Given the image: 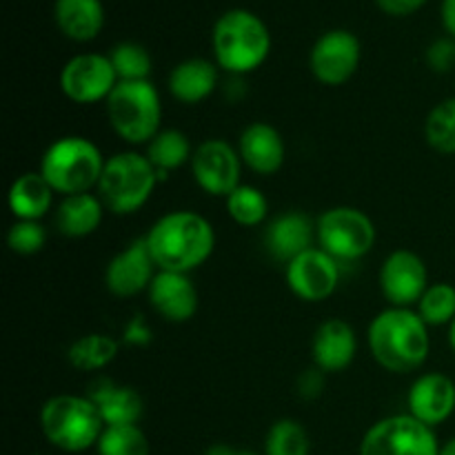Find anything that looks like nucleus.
Wrapping results in <instances>:
<instances>
[{
  "instance_id": "f257e3e1",
  "label": "nucleus",
  "mask_w": 455,
  "mask_h": 455,
  "mask_svg": "<svg viewBox=\"0 0 455 455\" xmlns=\"http://www.w3.org/2000/svg\"><path fill=\"white\" fill-rule=\"evenodd\" d=\"M145 243L158 271L191 274L213 253L216 231L204 216L182 209L158 218L147 231Z\"/></svg>"
},
{
  "instance_id": "f03ea898",
  "label": "nucleus",
  "mask_w": 455,
  "mask_h": 455,
  "mask_svg": "<svg viewBox=\"0 0 455 455\" xmlns=\"http://www.w3.org/2000/svg\"><path fill=\"white\" fill-rule=\"evenodd\" d=\"M367 340L376 363L391 373L416 371L429 358V327L407 307L380 311L369 324Z\"/></svg>"
},
{
  "instance_id": "7ed1b4c3",
  "label": "nucleus",
  "mask_w": 455,
  "mask_h": 455,
  "mask_svg": "<svg viewBox=\"0 0 455 455\" xmlns=\"http://www.w3.org/2000/svg\"><path fill=\"white\" fill-rule=\"evenodd\" d=\"M212 47L220 69L234 76L251 74L269 58V27L249 9H229L213 25Z\"/></svg>"
},
{
  "instance_id": "20e7f679",
  "label": "nucleus",
  "mask_w": 455,
  "mask_h": 455,
  "mask_svg": "<svg viewBox=\"0 0 455 455\" xmlns=\"http://www.w3.org/2000/svg\"><path fill=\"white\" fill-rule=\"evenodd\" d=\"M40 429L52 447L67 453H83L96 447L105 422L89 395L62 394L43 404Z\"/></svg>"
},
{
  "instance_id": "39448f33",
  "label": "nucleus",
  "mask_w": 455,
  "mask_h": 455,
  "mask_svg": "<svg viewBox=\"0 0 455 455\" xmlns=\"http://www.w3.org/2000/svg\"><path fill=\"white\" fill-rule=\"evenodd\" d=\"M107 160L89 138L65 136L47 147L40 173L56 194H89L102 176Z\"/></svg>"
},
{
  "instance_id": "423d86ee",
  "label": "nucleus",
  "mask_w": 455,
  "mask_h": 455,
  "mask_svg": "<svg viewBox=\"0 0 455 455\" xmlns=\"http://www.w3.org/2000/svg\"><path fill=\"white\" fill-rule=\"evenodd\" d=\"M158 178V172L147 156L138 151H120L107 158L96 187L98 198L102 200L107 212L129 216L151 198Z\"/></svg>"
},
{
  "instance_id": "0eeeda50",
  "label": "nucleus",
  "mask_w": 455,
  "mask_h": 455,
  "mask_svg": "<svg viewBox=\"0 0 455 455\" xmlns=\"http://www.w3.org/2000/svg\"><path fill=\"white\" fill-rule=\"evenodd\" d=\"M107 118L124 142L149 145L163 120L158 89L149 80H123L107 98Z\"/></svg>"
},
{
  "instance_id": "6e6552de",
  "label": "nucleus",
  "mask_w": 455,
  "mask_h": 455,
  "mask_svg": "<svg viewBox=\"0 0 455 455\" xmlns=\"http://www.w3.org/2000/svg\"><path fill=\"white\" fill-rule=\"evenodd\" d=\"M315 238L338 262L360 260L376 244V225L360 209L331 207L315 222Z\"/></svg>"
},
{
  "instance_id": "1a4fd4ad",
  "label": "nucleus",
  "mask_w": 455,
  "mask_h": 455,
  "mask_svg": "<svg viewBox=\"0 0 455 455\" xmlns=\"http://www.w3.org/2000/svg\"><path fill=\"white\" fill-rule=\"evenodd\" d=\"M360 455H440V443L431 427L409 413H398L369 427Z\"/></svg>"
},
{
  "instance_id": "9d476101",
  "label": "nucleus",
  "mask_w": 455,
  "mask_h": 455,
  "mask_svg": "<svg viewBox=\"0 0 455 455\" xmlns=\"http://www.w3.org/2000/svg\"><path fill=\"white\" fill-rule=\"evenodd\" d=\"M360 56H363V49H360L358 36L347 29H331L320 36L311 47V74L327 87H340L355 76Z\"/></svg>"
},
{
  "instance_id": "9b49d317",
  "label": "nucleus",
  "mask_w": 455,
  "mask_h": 455,
  "mask_svg": "<svg viewBox=\"0 0 455 455\" xmlns=\"http://www.w3.org/2000/svg\"><path fill=\"white\" fill-rule=\"evenodd\" d=\"M118 84L109 56L102 53H78L69 58L60 71V89L71 102L92 105L109 98Z\"/></svg>"
},
{
  "instance_id": "f8f14e48",
  "label": "nucleus",
  "mask_w": 455,
  "mask_h": 455,
  "mask_svg": "<svg viewBox=\"0 0 455 455\" xmlns=\"http://www.w3.org/2000/svg\"><path fill=\"white\" fill-rule=\"evenodd\" d=\"M240 167H243L240 154L222 138H209L200 142L191 158V172L200 189L220 198H227L240 187Z\"/></svg>"
},
{
  "instance_id": "ddd939ff",
  "label": "nucleus",
  "mask_w": 455,
  "mask_h": 455,
  "mask_svg": "<svg viewBox=\"0 0 455 455\" xmlns=\"http://www.w3.org/2000/svg\"><path fill=\"white\" fill-rule=\"evenodd\" d=\"M380 289L391 307L411 309V305H418L429 289L425 260L409 249L389 253L380 267Z\"/></svg>"
},
{
  "instance_id": "4468645a",
  "label": "nucleus",
  "mask_w": 455,
  "mask_h": 455,
  "mask_svg": "<svg viewBox=\"0 0 455 455\" xmlns=\"http://www.w3.org/2000/svg\"><path fill=\"white\" fill-rule=\"evenodd\" d=\"M340 262L320 247L307 249L291 262H287V284L305 302H323L333 296L340 280Z\"/></svg>"
},
{
  "instance_id": "2eb2a0df",
  "label": "nucleus",
  "mask_w": 455,
  "mask_h": 455,
  "mask_svg": "<svg viewBox=\"0 0 455 455\" xmlns=\"http://www.w3.org/2000/svg\"><path fill=\"white\" fill-rule=\"evenodd\" d=\"M156 269L158 267L151 258L145 238H138L111 258L105 271V284L111 296L133 298L149 289L151 280L158 274Z\"/></svg>"
},
{
  "instance_id": "dca6fc26",
  "label": "nucleus",
  "mask_w": 455,
  "mask_h": 455,
  "mask_svg": "<svg viewBox=\"0 0 455 455\" xmlns=\"http://www.w3.org/2000/svg\"><path fill=\"white\" fill-rule=\"evenodd\" d=\"M407 407L422 425H443L455 411V382L444 373H422L409 389Z\"/></svg>"
},
{
  "instance_id": "f3484780",
  "label": "nucleus",
  "mask_w": 455,
  "mask_h": 455,
  "mask_svg": "<svg viewBox=\"0 0 455 455\" xmlns=\"http://www.w3.org/2000/svg\"><path fill=\"white\" fill-rule=\"evenodd\" d=\"M147 293H149V302L156 314H160L169 323H187L198 311V291L189 274L158 271Z\"/></svg>"
},
{
  "instance_id": "a211bd4d",
  "label": "nucleus",
  "mask_w": 455,
  "mask_h": 455,
  "mask_svg": "<svg viewBox=\"0 0 455 455\" xmlns=\"http://www.w3.org/2000/svg\"><path fill=\"white\" fill-rule=\"evenodd\" d=\"M358 340L355 331L347 320L331 318L324 320L315 329L314 342H311V355H314L315 369L323 373H338L345 371L355 358Z\"/></svg>"
},
{
  "instance_id": "6ab92c4d",
  "label": "nucleus",
  "mask_w": 455,
  "mask_h": 455,
  "mask_svg": "<svg viewBox=\"0 0 455 455\" xmlns=\"http://www.w3.org/2000/svg\"><path fill=\"white\" fill-rule=\"evenodd\" d=\"M238 154L253 173L271 176L284 164V140L269 123H251L240 133Z\"/></svg>"
},
{
  "instance_id": "aec40b11",
  "label": "nucleus",
  "mask_w": 455,
  "mask_h": 455,
  "mask_svg": "<svg viewBox=\"0 0 455 455\" xmlns=\"http://www.w3.org/2000/svg\"><path fill=\"white\" fill-rule=\"evenodd\" d=\"M314 235L315 225L307 213L289 212L271 220V225L267 227L265 243L275 260L291 262L293 258L314 247Z\"/></svg>"
},
{
  "instance_id": "412c9836",
  "label": "nucleus",
  "mask_w": 455,
  "mask_h": 455,
  "mask_svg": "<svg viewBox=\"0 0 455 455\" xmlns=\"http://www.w3.org/2000/svg\"><path fill=\"white\" fill-rule=\"evenodd\" d=\"M87 395L100 411L105 427L138 425L145 413L140 394L132 387L116 385L114 380H98Z\"/></svg>"
},
{
  "instance_id": "4be33fe9",
  "label": "nucleus",
  "mask_w": 455,
  "mask_h": 455,
  "mask_svg": "<svg viewBox=\"0 0 455 455\" xmlns=\"http://www.w3.org/2000/svg\"><path fill=\"white\" fill-rule=\"evenodd\" d=\"M53 20L65 38L89 43L105 27V7L100 0H56Z\"/></svg>"
},
{
  "instance_id": "5701e85b",
  "label": "nucleus",
  "mask_w": 455,
  "mask_h": 455,
  "mask_svg": "<svg viewBox=\"0 0 455 455\" xmlns=\"http://www.w3.org/2000/svg\"><path fill=\"white\" fill-rule=\"evenodd\" d=\"M218 84V65L207 58H187L169 74V92L185 105L203 102Z\"/></svg>"
},
{
  "instance_id": "b1692460",
  "label": "nucleus",
  "mask_w": 455,
  "mask_h": 455,
  "mask_svg": "<svg viewBox=\"0 0 455 455\" xmlns=\"http://www.w3.org/2000/svg\"><path fill=\"white\" fill-rule=\"evenodd\" d=\"M53 194L44 176L40 172H27L18 176L9 187V209L18 220H38L47 216L53 204Z\"/></svg>"
},
{
  "instance_id": "393cba45",
  "label": "nucleus",
  "mask_w": 455,
  "mask_h": 455,
  "mask_svg": "<svg viewBox=\"0 0 455 455\" xmlns=\"http://www.w3.org/2000/svg\"><path fill=\"white\" fill-rule=\"evenodd\" d=\"M105 204L98 194L65 196L56 209V229L67 238H84L100 227Z\"/></svg>"
},
{
  "instance_id": "a878e982",
  "label": "nucleus",
  "mask_w": 455,
  "mask_h": 455,
  "mask_svg": "<svg viewBox=\"0 0 455 455\" xmlns=\"http://www.w3.org/2000/svg\"><path fill=\"white\" fill-rule=\"evenodd\" d=\"M145 156L154 164L158 176H164V173L182 167L187 160L194 158V149H191L189 138L182 132H178V129H160L154 140L147 145Z\"/></svg>"
},
{
  "instance_id": "bb28decb",
  "label": "nucleus",
  "mask_w": 455,
  "mask_h": 455,
  "mask_svg": "<svg viewBox=\"0 0 455 455\" xmlns=\"http://www.w3.org/2000/svg\"><path fill=\"white\" fill-rule=\"evenodd\" d=\"M118 355V342L105 333H87L71 342L67 358L78 371H100Z\"/></svg>"
},
{
  "instance_id": "cd10ccee",
  "label": "nucleus",
  "mask_w": 455,
  "mask_h": 455,
  "mask_svg": "<svg viewBox=\"0 0 455 455\" xmlns=\"http://www.w3.org/2000/svg\"><path fill=\"white\" fill-rule=\"evenodd\" d=\"M227 213L240 227H258L267 220L269 203L258 187L240 185L227 196Z\"/></svg>"
},
{
  "instance_id": "c85d7f7f",
  "label": "nucleus",
  "mask_w": 455,
  "mask_h": 455,
  "mask_svg": "<svg viewBox=\"0 0 455 455\" xmlns=\"http://www.w3.org/2000/svg\"><path fill=\"white\" fill-rule=\"evenodd\" d=\"M309 434L291 418L274 422L267 431L265 455H309Z\"/></svg>"
},
{
  "instance_id": "c756f323",
  "label": "nucleus",
  "mask_w": 455,
  "mask_h": 455,
  "mask_svg": "<svg viewBox=\"0 0 455 455\" xmlns=\"http://www.w3.org/2000/svg\"><path fill=\"white\" fill-rule=\"evenodd\" d=\"M425 138L438 154H455V98L438 102L429 111L425 123Z\"/></svg>"
},
{
  "instance_id": "7c9ffc66",
  "label": "nucleus",
  "mask_w": 455,
  "mask_h": 455,
  "mask_svg": "<svg viewBox=\"0 0 455 455\" xmlns=\"http://www.w3.org/2000/svg\"><path fill=\"white\" fill-rule=\"evenodd\" d=\"M416 311L427 327H449L455 318V287L449 283L429 284L416 305Z\"/></svg>"
},
{
  "instance_id": "2f4dec72",
  "label": "nucleus",
  "mask_w": 455,
  "mask_h": 455,
  "mask_svg": "<svg viewBox=\"0 0 455 455\" xmlns=\"http://www.w3.org/2000/svg\"><path fill=\"white\" fill-rule=\"evenodd\" d=\"M96 451L98 455H149V440L138 425L105 427Z\"/></svg>"
},
{
  "instance_id": "473e14b6",
  "label": "nucleus",
  "mask_w": 455,
  "mask_h": 455,
  "mask_svg": "<svg viewBox=\"0 0 455 455\" xmlns=\"http://www.w3.org/2000/svg\"><path fill=\"white\" fill-rule=\"evenodd\" d=\"M109 60L114 65L118 83L127 80H149L151 74V56L142 44L138 43H120L111 49Z\"/></svg>"
},
{
  "instance_id": "72a5a7b5",
  "label": "nucleus",
  "mask_w": 455,
  "mask_h": 455,
  "mask_svg": "<svg viewBox=\"0 0 455 455\" xmlns=\"http://www.w3.org/2000/svg\"><path fill=\"white\" fill-rule=\"evenodd\" d=\"M47 243V231L38 220H18L9 227L7 244L18 256H34L43 251Z\"/></svg>"
},
{
  "instance_id": "f704fd0d",
  "label": "nucleus",
  "mask_w": 455,
  "mask_h": 455,
  "mask_svg": "<svg viewBox=\"0 0 455 455\" xmlns=\"http://www.w3.org/2000/svg\"><path fill=\"white\" fill-rule=\"evenodd\" d=\"M427 62L435 74H447L455 67V38H438L427 49Z\"/></svg>"
},
{
  "instance_id": "c9c22d12",
  "label": "nucleus",
  "mask_w": 455,
  "mask_h": 455,
  "mask_svg": "<svg viewBox=\"0 0 455 455\" xmlns=\"http://www.w3.org/2000/svg\"><path fill=\"white\" fill-rule=\"evenodd\" d=\"M380 12H385L387 16H411V13L420 12L427 4V0H376Z\"/></svg>"
},
{
  "instance_id": "e433bc0d",
  "label": "nucleus",
  "mask_w": 455,
  "mask_h": 455,
  "mask_svg": "<svg viewBox=\"0 0 455 455\" xmlns=\"http://www.w3.org/2000/svg\"><path fill=\"white\" fill-rule=\"evenodd\" d=\"M323 391V378H320V369H311L300 378V394L307 398H315Z\"/></svg>"
},
{
  "instance_id": "4c0bfd02",
  "label": "nucleus",
  "mask_w": 455,
  "mask_h": 455,
  "mask_svg": "<svg viewBox=\"0 0 455 455\" xmlns=\"http://www.w3.org/2000/svg\"><path fill=\"white\" fill-rule=\"evenodd\" d=\"M440 16H443V25L447 29V34L455 38V0H443Z\"/></svg>"
},
{
  "instance_id": "58836bf2",
  "label": "nucleus",
  "mask_w": 455,
  "mask_h": 455,
  "mask_svg": "<svg viewBox=\"0 0 455 455\" xmlns=\"http://www.w3.org/2000/svg\"><path fill=\"white\" fill-rule=\"evenodd\" d=\"M204 455H256V453L240 451V449L227 447V444H213V447L207 449V453H204Z\"/></svg>"
},
{
  "instance_id": "ea45409f",
  "label": "nucleus",
  "mask_w": 455,
  "mask_h": 455,
  "mask_svg": "<svg viewBox=\"0 0 455 455\" xmlns=\"http://www.w3.org/2000/svg\"><path fill=\"white\" fill-rule=\"evenodd\" d=\"M440 455H455V438L447 440V443L440 447Z\"/></svg>"
},
{
  "instance_id": "a19ab883",
  "label": "nucleus",
  "mask_w": 455,
  "mask_h": 455,
  "mask_svg": "<svg viewBox=\"0 0 455 455\" xmlns=\"http://www.w3.org/2000/svg\"><path fill=\"white\" fill-rule=\"evenodd\" d=\"M449 345H451V349L455 354V318H453V323L449 324Z\"/></svg>"
}]
</instances>
